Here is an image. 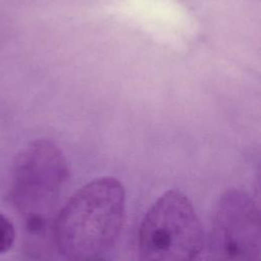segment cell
Instances as JSON below:
<instances>
[{"mask_svg": "<svg viewBox=\"0 0 261 261\" xmlns=\"http://www.w3.org/2000/svg\"><path fill=\"white\" fill-rule=\"evenodd\" d=\"M125 218V192L112 176L80 188L59 211L53 227L59 252L71 261H89L117 242Z\"/></svg>", "mask_w": 261, "mask_h": 261, "instance_id": "obj_1", "label": "cell"}, {"mask_svg": "<svg viewBox=\"0 0 261 261\" xmlns=\"http://www.w3.org/2000/svg\"><path fill=\"white\" fill-rule=\"evenodd\" d=\"M67 176L65 157L50 140H35L15 157L11 174V199L32 234L45 232Z\"/></svg>", "mask_w": 261, "mask_h": 261, "instance_id": "obj_2", "label": "cell"}, {"mask_svg": "<svg viewBox=\"0 0 261 261\" xmlns=\"http://www.w3.org/2000/svg\"><path fill=\"white\" fill-rule=\"evenodd\" d=\"M204 230L181 192L162 194L144 215L138 239L140 261H202Z\"/></svg>", "mask_w": 261, "mask_h": 261, "instance_id": "obj_3", "label": "cell"}, {"mask_svg": "<svg viewBox=\"0 0 261 261\" xmlns=\"http://www.w3.org/2000/svg\"><path fill=\"white\" fill-rule=\"evenodd\" d=\"M213 261H261L260 214L246 192L230 189L221 195L210 232Z\"/></svg>", "mask_w": 261, "mask_h": 261, "instance_id": "obj_4", "label": "cell"}, {"mask_svg": "<svg viewBox=\"0 0 261 261\" xmlns=\"http://www.w3.org/2000/svg\"><path fill=\"white\" fill-rule=\"evenodd\" d=\"M15 241V228L13 223L0 213V255L8 252Z\"/></svg>", "mask_w": 261, "mask_h": 261, "instance_id": "obj_5", "label": "cell"}, {"mask_svg": "<svg viewBox=\"0 0 261 261\" xmlns=\"http://www.w3.org/2000/svg\"><path fill=\"white\" fill-rule=\"evenodd\" d=\"M89 261H101V260H97V259H94V260H89Z\"/></svg>", "mask_w": 261, "mask_h": 261, "instance_id": "obj_6", "label": "cell"}]
</instances>
